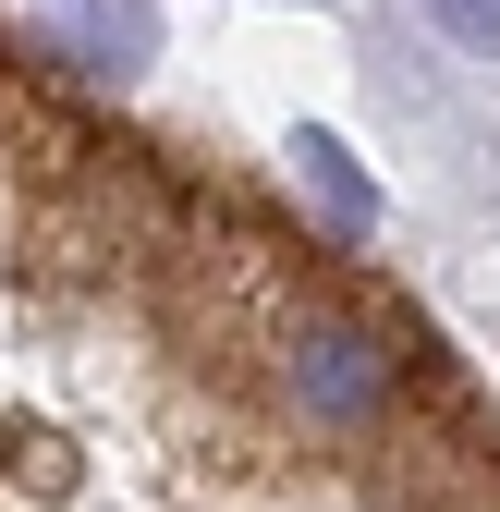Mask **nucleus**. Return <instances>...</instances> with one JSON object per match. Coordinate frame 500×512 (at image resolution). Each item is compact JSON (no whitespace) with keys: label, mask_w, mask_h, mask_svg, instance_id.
<instances>
[{"label":"nucleus","mask_w":500,"mask_h":512,"mask_svg":"<svg viewBox=\"0 0 500 512\" xmlns=\"http://www.w3.org/2000/svg\"><path fill=\"white\" fill-rule=\"evenodd\" d=\"M0 512H500V403L354 232L0 25Z\"/></svg>","instance_id":"f257e3e1"},{"label":"nucleus","mask_w":500,"mask_h":512,"mask_svg":"<svg viewBox=\"0 0 500 512\" xmlns=\"http://www.w3.org/2000/svg\"><path fill=\"white\" fill-rule=\"evenodd\" d=\"M427 13H440L464 49H500V0H427Z\"/></svg>","instance_id":"f03ea898"}]
</instances>
